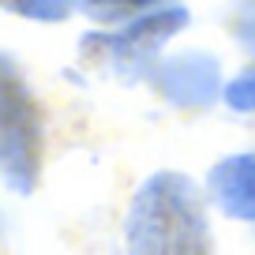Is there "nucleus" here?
Returning <instances> with one entry per match:
<instances>
[{
  "label": "nucleus",
  "instance_id": "6e6552de",
  "mask_svg": "<svg viewBox=\"0 0 255 255\" xmlns=\"http://www.w3.org/2000/svg\"><path fill=\"white\" fill-rule=\"evenodd\" d=\"M154 0H87V11L98 19H117L124 11H135V8H146Z\"/></svg>",
  "mask_w": 255,
  "mask_h": 255
},
{
  "label": "nucleus",
  "instance_id": "f257e3e1",
  "mask_svg": "<svg viewBox=\"0 0 255 255\" xmlns=\"http://www.w3.org/2000/svg\"><path fill=\"white\" fill-rule=\"evenodd\" d=\"M124 240L128 255H214L199 188L184 173H154L131 199Z\"/></svg>",
  "mask_w": 255,
  "mask_h": 255
},
{
  "label": "nucleus",
  "instance_id": "0eeeda50",
  "mask_svg": "<svg viewBox=\"0 0 255 255\" xmlns=\"http://www.w3.org/2000/svg\"><path fill=\"white\" fill-rule=\"evenodd\" d=\"M225 102H229L237 113H252L255 109V64L248 72H240L237 79L225 87Z\"/></svg>",
  "mask_w": 255,
  "mask_h": 255
},
{
  "label": "nucleus",
  "instance_id": "20e7f679",
  "mask_svg": "<svg viewBox=\"0 0 255 255\" xmlns=\"http://www.w3.org/2000/svg\"><path fill=\"white\" fill-rule=\"evenodd\" d=\"M210 195L229 218L255 222V154H237L210 169Z\"/></svg>",
  "mask_w": 255,
  "mask_h": 255
},
{
  "label": "nucleus",
  "instance_id": "f03ea898",
  "mask_svg": "<svg viewBox=\"0 0 255 255\" xmlns=\"http://www.w3.org/2000/svg\"><path fill=\"white\" fill-rule=\"evenodd\" d=\"M0 176L19 195L41 176V113L11 56H0Z\"/></svg>",
  "mask_w": 255,
  "mask_h": 255
},
{
  "label": "nucleus",
  "instance_id": "39448f33",
  "mask_svg": "<svg viewBox=\"0 0 255 255\" xmlns=\"http://www.w3.org/2000/svg\"><path fill=\"white\" fill-rule=\"evenodd\" d=\"M188 23V11L184 8H165V11H154V15L139 19L135 26H128L124 34L109 38V49L120 56V60H143L150 56L154 49H161L169 38H173L180 26Z\"/></svg>",
  "mask_w": 255,
  "mask_h": 255
},
{
  "label": "nucleus",
  "instance_id": "7ed1b4c3",
  "mask_svg": "<svg viewBox=\"0 0 255 255\" xmlns=\"http://www.w3.org/2000/svg\"><path fill=\"white\" fill-rule=\"evenodd\" d=\"M158 87L173 105H207L218 94V60L207 53H184L161 64Z\"/></svg>",
  "mask_w": 255,
  "mask_h": 255
},
{
  "label": "nucleus",
  "instance_id": "423d86ee",
  "mask_svg": "<svg viewBox=\"0 0 255 255\" xmlns=\"http://www.w3.org/2000/svg\"><path fill=\"white\" fill-rule=\"evenodd\" d=\"M75 0H0L4 11H15V15H26V19H41V23H56L72 11Z\"/></svg>",
  "mask_w": 255,
  "mask_h": 255
}]
</instances>
